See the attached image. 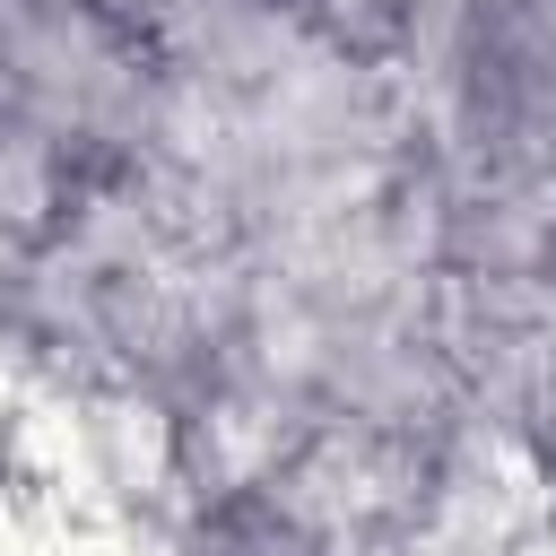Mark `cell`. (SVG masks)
Listing matches in <instances>:
<instances>
[{
	"label": "cell",
	"mask_w": 556,
	"mask_h": 556,
	"mask_svg": "<svg viewBox=\"0 0 556 556\" xmlns=\"http://www.w3.org/2000/svg\"><path fill=\"white\" fill-rule=\"evenodd\" d=\"M452 96L495 165L556 174V0H460Z\"/></svg>",
	"instance_id": "obj_1"
}]
</instances>
